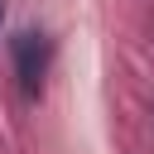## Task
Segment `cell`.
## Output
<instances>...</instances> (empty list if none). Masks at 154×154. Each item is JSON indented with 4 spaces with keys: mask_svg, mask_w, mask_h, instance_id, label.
I'll return each mask as SVG.
<instances>
[{
    "mask_svg": "<svg viewBox=\"0 0 154 154\" xmlns=\"http://www.w3.org/2000/svg\"><path fill=\"white\" fill-rule=\"evenodd\" d=\"M10 58H14V77H19L24 96H38L43 77H48V63H53V38L43 29H19L10 38Z\"/></svg>",
    "mask_w": 154,
    "mask_h": 154,
    "instance_id": "obj_1",
    "label": "cell"
},
{
    "mask_svg": "<svg viewBox=\"0 0 154 154\" xmlns=\"http://www.w3.org/2000/svg\"><path fill=\"white\" fill-rule=\"evenodd\" d=\"M0 24H5V0H0Z\"/></svg>",
    "mask_w": 154,
    "mask_h": 154,
    "instance_id": "obj_2",
    "label": "cell"
}]
</instances>
